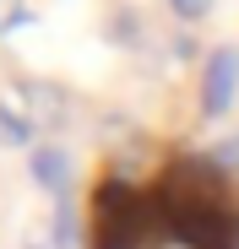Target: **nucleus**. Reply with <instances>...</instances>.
<instances>
[{
	"instance_id": "obj_1",
	"label": "nucleus",
	"mask_w": 239,
	"mask_h": 249,
	"mask_svg": "<svg viewBox=\"0 0 239 249\" xmlns=\"http://www.w3.org/2000/svg\"><path fill=\"white\" fill-rule=\"evenodd\" d=\"M234 98H239V49L218 44L201 65V114L218 119V114H228Z\"/></svg>"
},
{
	"instance_id": "obj_2",
	"label": "nucleus",
	"mask_w": 239,
	"mask_h": 249,
	"mask_svg": "<svg viewBox=\"0 0 239 249\" xmlns=\"http://www.w3.org/2000/svg\"><path fill=\"white\" fill-rule=\"evenodd\" d=\"M17 98H22V108L38 130H60L65 114H71V98H65L60 81H17Z\"/></svg>"
},
{
	"instance_id": "obj_3",
	"label": "nucleus",
	"mask_w": 239,
	"mask_h": 249,
	"mask_svg": "<svg viewBox=\"0 0 239 249\" xmlns=\"http://www.w3.org/2000/svg\"><path fill=\"white\" fill-rule=\"evenodd\" d=\"M27 174H33L38 190H49L55 200L71 195V157H65V146H55V141H38V146L27 152Z\"/></svg>"
},
{
	"instance_id": "obj_4",
	"label": "nucleus",
	"mask_w": 239,
	"mask_h": 249,
	"mask_svg": "<svg viewBox=\"0 0 239 249\" xmlns=\"http://www.w3.org/2000/svg\"><path fill=\"white\" fill-rule=\"evenodd\" d=\"M0 146H11V152H33V146H38V124L27 119L17 87L0 92Z\"/></svg>"
},
{
	"instance_id": "obj_5",
	"label": "nucleus",
	"mask_w": 239,
	"mask_h": 249,
	"mask_svg": "<svg viewBox=\"0 0 239 249\" xmlns=\"http://www.w3.org/2000/svg\"><path fill=\"white\" fill-rule=\"evenodd\" d=\"M22 249H60V233H55V217H38L22 228Z\"/></svg>"
},
{
	"instance_id": "obj_6",
	"label": "nucleus",
	"mask_w": 239,
	"mask_h": 249,
	"mask_svg": "<svg viewBox=\"0 0 239 249\" xmlns=\"http://www.w3.org/2000/svg\"><path fill=\"white\" fill-rule=\"evenodd\" d=\"M22 22H27V0H0V38L17 33Z\"/></svg>"
},
{
	"instance_id": "obj_7",
	"label": "nucleus",
	"mask_w": 239,
	"mask_h": 249,
	"mask_svg": "<svg viewBox=\"0 0 239 249\" xmlns=\"http://www.w3.org/2000/svg\"><path fill=\"white\" fill-rule=\"evenodd\" d=\"M169 11H174L179 22H201V17L212 11V0H169Z\"/></svg>"
},
{
	"instance_id": "obj_8",
	"label": "nucleus",
	"mask_w": 239,
	"mask_h": 249,
	"mask_svg": "<svg viewBox=\"0 0 239 249\" xmlns=\"http://www.w3.org/2000/svg\"><path fill=\"white\" fill-rule=\"evenodd\" d=\"M212 162H228V168H239V136H234V141H223V146L212 152Z\"/></svg>"
}]
</instances>
